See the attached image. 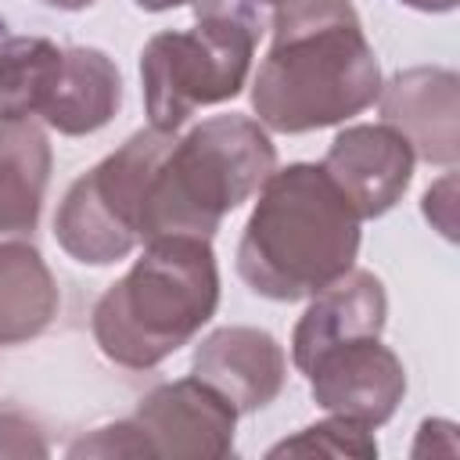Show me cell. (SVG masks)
<instances>
[{"label": "cell", "mask_w": 460, "mask_h": 460, "mask_svg": "<svg viewBox=\"0 0 460 460\" xmlns=\"http://www.w3.org/2000/svg\"><path fill=\"white\" fill-rule=\"evenodd\" d=\"M381 93L374 47L349 0H280L273 43L252 83L266 129L309 133L338 126Z\"/></svg>", "instance_id": "1"}, {"label": "cell", "mask_w": 460, "mask_h": 460, "mask_svg": "<svg viewBox=\"0 0 460 460\" xmlns=\"http://www.w3.org/2000/svg\"><path fill=\"white\" fill-rule=\"evenodd\" d=\"M359 216L320 165L273 169L237 244L241 280L266 298H313L352 270Z\"/></svg>", "instance_id": "2"}, {"label": "cell", "mask_w": 460, "mask_h": 460, "mask_svg": "<svg viewBox=\"0 0 460 460\" xmlns=\"http://www.w3.org/2000/svg\"><path fill=\"white\" fill-rule=\"evenodd\" d=\"M219 270L205 237H155L93 305L101 352L129 370H151L187 345L216 313Z\"/></svg>", "instance_id": "3"}, {"label": "cell", "mask_w": 460, "mask_h": 460, "mask_svg": "<svg viewBox=\"0 0 460 460\" xmlns=\"http://www.w3.org/2000/svg\"><path fill=\"white\" fill-rule=\"evenodd\" d=\"M277 165V151L262 122L244 115H216L172 140L158 158L144 201L140 241L155 237H212L226 212L259 194Z\"/></svg>", "instance_id": "4"}, {"label": "cell", "mask_w": 460, "mask_h": 460, "mask_svg": "<svg viewBox=\"0 0 460 460\" xmlns=\"http://www.w3.org/2000/svg\"><path fill=\"white\" fill-rule=\"evenodd\" d=\"M255 50V22L241 7H216L194 29L158 32L140 54L151 126L176 133L198 108L241 93Z\"/></svg>", "instance_id": "5"}, {"label": "cell", "mask_w": 460, "mask_h": 460, "mask_svg": "<svg viewBox=\"0 0 460 460\" xmlns=\"http://www.w3.org/2000/svg\"><path fill=\"white\" fill-rule=\"evenodd\" d=\"M172 140L155 126L140 129L68 187L54 216V237L75 262L108 266L140 244L144 187Z\"/></svg>", "instance_id": "6"}, {"label": "cell", "mask_w": 460, "mask_h": 460, "mask_svg": "<svg viewBox=\"0 0 460 460\" xmlns=\"http://www.w3.org/2000/svg\"><path fill=\"white\" fill-rule=\"evenodd\" d=\"M144 456L219 460L234 449L237 410L201 377L155 388L129 417Z\"/></svg>", "instance_id": "7"}, {"label": "cell", "mask_w": 460, "mask_h": 460, "mask_svg": "<svg viewBox=\"0 0 460 460\" xmlns=\"http://www.w3.org/2000/svg\"><path fill=\"white\" fill-rule=\"evenodd\" d=\"M305 374L313 399L327 413L356 420L363 428L385 424L406 392V370L399 356L377 338L341 341L316 356Z\"/></svg>", "instance_id": "8"}, {"label": "cell", "mask_w": 460, "mask_h": 460, "mask_svg": "<svg viewBox=\"0 0 460 460\" xmlns=\"http://www.w3.org/2000/svg\"><path fill=\"white\" fill-rule=\"evenodd\" d=\"M320 169L349 198L359 219L385 216L413 176V151L392 126H349L327 147Z\"/></svg>", "instance_id": "9"}, {"label": "cell", "mask_w": 460, "mask_h": 460, "mask_svg": "<svg viewBox=\"0 0 460 460\" xmlns=\"http://www.w3.org/2000/svg\"><path fill=\"white\" fill-rule=\"evenodd\" d=\"M381 115L413 158L453 165L460 155V83L449 68H410L381 86Z\"/></svg>", "instance_id": "10"}, {"label": "cell", "mask_w": 460, "mask_h": 460, "mask_svg": "<svg viewBox=\"0 0 460 460\" xmlns=\"http://www.w3.org/2000/svg\"><path fill=\"white\" fill-rule=\"evenodd\" d=\"M194 377L212 385L237 413L270 406L288 377L284 349L259 327L212 331L194 352Z\"/></svg>", "instance_id": "11"}, {"label": "cell", "mask_w": 460, "mask_h": 460, "mask_svg": "<svg viewBox=\"0 0 460 460\" xmlns=\"http://www.w3.org/2000/svg\"><path fill=\"white\" fill-rule=\"evenodd\" d=\"M385 288L367 270H349L327 288H320L302 313L295 334H291V359L305 374L316 356L341 341L356 338H381L385 327Z\"/></svg>", "instance_id": "12"}, {"label": "cell", "mask_w": 460, "mask_h": 460, "mask_svg": "<svg viewBox=\"0 0 460 460\" xmlns=\"http://www.w3.org/2000/svg\"><path fill=\"white\" fill-rule=\"evenodd\" d=\"M122 101V79L108 54L93 47H72L61 58L58 83L50 86L40 115L65 137H83L101 129Z\"/></svg>", "instance_id": "13"}, {"label": "cell", "mask_w": 460, "mask_h": 460, "mask_svg": "<svg viewBox=\"0 0 460 460\" xmlns=\"http://www.w3.org/2000/svg\"><path fill=\"white\" fill-rule=\"evenodd\" d=\"M50 176V144L32 119H0V244L36 230Z\"/></svg>", "instance_id": "14"}, {"label": "cell", "mask_w": 460, "mask_h": 460, "mask_svg": "<svg viewBox=\"0 0 460 460\" xmlns=\"http://www.w3.org/2000/svg\"><path fill=\"white\" fill-rule=\"evenodd\" d=\"M58 284L25 241L0 244V349L40 338L58 316Z\"/></svg>", "instance_id": "15"}, {"label": "cell", "mask_w": 460, "mask_h": 460, "mask_svg": "<svg viewBox=\"0 0 460 460\" xmlns=\"http://www.w3.org/2000/svg\"><path fill=\"white\" fill-rule=\"evenodd\" d=\"M65 50L40 36L0 40V119L40 115L50 86L58 83Z\"/></svg>", "instance_id": "16"}, {"label": "cell", "mask_w": 460, "mask_h": 460, "mask_svg": "<svg viewBox=\"0 0 460 460\" xmlns=\"http://www.w3.org/2000/svg\"><path fill=\"white\" fill-rule=\"evenodd\" d=\"M370 431L374 428L331 413V420L302 428L295 438L273 446L270 456H377V442Z\"/></svg>", "instance_id": "17"}, {"label": "cell", "mask_w": 460, "mask_h": 460, "mask_svg": "<svg viewBox=\"0 0 460 460\" xmlns=\"http://www.w3.org/2000/svg\"><path fill=\"white\" fill-rule=\"evenodd\" d=\"M456 176L453 172H446L428 194H424V216L453 241L456 237Z\"/></svg>", "instance_id": "18"}, {"label": "cell", "mask_w": 460, "mask_h": 460, "mask_svg": "<svg viewBox=\"0 0 460 460\" xmlns=\"http://www.w3.org/2000/svg\"><path fill=\"white\" fill-rule=\"evenodd\" d=\"M402 4H410L417 11H453L456 7V0H402Z\"/></svg>", "instance_id": "19"}, {"label": "cell", "mask_w": 460, "mask_h": 460, "mask_svg": "<svg viewBox=\"0 0 460 460\" xmlns=\"http://www.w3.org/2000/svg\"><path fill=\"white\" fill-rule=\"evenodd\" d=\"M144 11H169V7H180V4H190V0H137Z\"/></svg>", "instance_id": "20"}, {"label": "cell", "mask_w": 460, "mask_h": 460, "mask_svg": "<svg viewBox=\"0 0 460 460\" xmlns=\"http://www.w3.org/2000/svg\"><path fill=\"white\" fill-rule=\"evenodd\" d=\"M50 7H61V11H79V7H90L93 0H43Z\"/></svg>", "instance_id": "21"}, {"label": "cell", "mask_w": 460, "mask_h": 460, "mask_svg": "<svg viewBox=\"0 0 460 460\" xmlns=\"http://www.w3.org/2000/svg\"><path fill=\"white\" fill-rule=\"evenodd\" d=\"M255 4H273V7H277V4H280V0H255Z\"/></svg>", "instance_id": "22"}]
</instances>
